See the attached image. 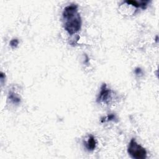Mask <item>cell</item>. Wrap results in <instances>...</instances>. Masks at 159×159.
<instances>
[{"label": "cell", "instance_id": "6da1fadb", "mask_svg": "<svg viewBox=\"0 0 159 159\" xmlns=\"http://www.w3.org/2000/svg\"><path fill=\"white\" fill-rule=\"evenodd\" d=\"M64 28L69 34L74 35L81 29L82 21L78 10V6L71 4L66 6L62 13Z\"/></svg>", "mask_w": 159, "mask_h": 159}, {"label": "cell", "instance_id": "3957f363", "mask_svg": "<svg viewBox=\"0 0 159 159\" xmlns=\"http://www.w3.org/2000/svg\"><path fill=\"white\" fill-rule=\"evenodd\" d=\"M111 98V90L108 88L107 85L103 83L101 87V90L99 92V95L97 98L98 103H108Z\"/></svg>", "mask_w": 159, "mask_h": 159}, {"label": "cell", "instance_id": "5b68a950", "mask_svg": "<svg viewBox=\"0 0 159 159\" xmlns=\"http://www.w3.org/2000/svg\"><path fill=\"white\" fill-rule=\"evenodd\" d=\"M9 99L10 100L15 104H18L20 102V99L18 96L17 95H16L14 92H10L9 94Z\"/></svg>", "mask_w": 159, "mask_h": 159}, {"label": "cell", "instance_id": "277c9868", "mask_svg": "<svg viewBox=\"0 0 159 159\" xmlns=\"http://www.w3.org/2000/svg\"><path fill=\"white\" fill-rule=\"evenodd\" d=\"M96 141L95 137L93 135H90L87 142H85V147L89 151H93L96 149Z\"/></svg>", "mask_w": 159, "mask_h": 159}, {"label": "cell", "instance_id": "8992f818", "mask_svg": "<svg viewBox=\"0 0 159 159\" xmlns=\"http://www.w3.org/2000/svg\"><path fill=\"white\" fill-rule=\"evenodd\" d=\"M115 119H116V117L115 115L113 114H111L108 115L107 117H104V120H101V122H106V121H115Z\"/></svg>", "mask_w": 159, "mask_h": 159}, {"label": "cell", "instance_id": "52a82bcc", "mask_svg": "<svg viewBox=\"0 0 159 159\" xmlns=\"http://www.w3.org/2000/svg\"><path fill=\"white\" fill-rule=\"evenodd\" d=\"M19 44V41L18 39H13L10 42V45L12 48H16Z\"/></svg>", "mask_w": 159, "mask_h": 159}, {"label": "cell", "instance_id": "ba28073f", "mask_svg": "<svg viewBox=\"0 0 159 159\" xmlns=\"http://www.w3.org/2000/svg\"><path fill=\"white\" fill-rule=\"evenodd\" d=\"M135 73L137 74V75H139V74H142V70L141 69L139 68H137L135 70Z\"/></svg>", "mask_w": 159, "mask_h": 159}, {"label": "cell", "instance_id": "7a4b0ae2", "mask_svg": "<svg viewBox=\"0 0 159 159\" xmlns=\"http://www.w3.org/2000/svg\"><path fill=\"white\" fill-rule=\"evenodd\" d=\"M128 154L132 158L136 159H144L147 157V151L139 145L134 139H132L128 147Z\"/></svg>", "mask_w": 159, "mask_h": 159}]
</instances>
